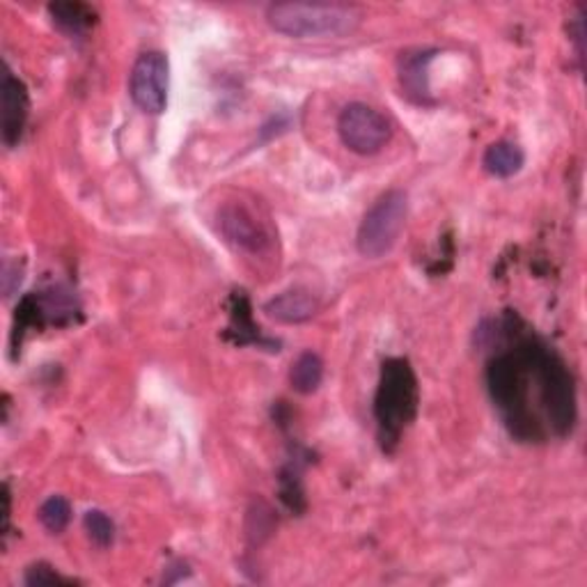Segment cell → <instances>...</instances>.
Returning <instances> with one entry per match:
<instances>
[{
  "mask_svg": "<svg viewBox=\"0 0 587 587\" xmlns=\"http://www.w3.org/2000/svg\"><path fill=\"white\" fill-rule=\"evenodd\" d=\"M267 21L291 40H328L356 32L362 12L345 3H276L267 10Z\"/></svg>",
  "mask_w": 587,
  "mask_h": 587,
  "instance_id": "obj_1",
  "label": "cell"
},
{
  "mask_svg": "<svg viewBox=\"0 0 587 587\" xmlns=\"http://www.w3.org/2000/svg\"><path fill=\"white\" fill-rule=\"evenodd\" d=\"M416 411L418 381L411 365L404 358L386 360L375 401V414L381 427V436L388 440H397L399 431L414 420Z\"/></svg>",
  "mask_w": 587,
  "mask_h": 587,
  "instance_id": "obj_2",
  "label": "cell"
},
{
  "mask_svg": "<svg viewBox=\"0 0 587 587\" xmlns=\"http://www.w3.org/2000/svg\"><path fill=\"white\" fill-rule=\"evenodd\" d=\"M409 216V196L401 189H390L377 198L360 220L356 246L367 260H381L399 241Z\"/></svg>",
  "mask_w": 587,
  "mask_h": 587,
  "instance_id": "obj_3",
  "label": "cell"
},
{
  "mask_svg": "<svg viewBox=\"0 0 587 587\" xmlns=\"http://www.w3.org/2000/svg\"><path fill=\"white\" fill-rule=\"evenodd\" d=\"M537 388L539 399L548 416V427L554 429L558 436H565L571 431L576 422V392L574 381L567 372L565 362L550 351L539 349L537 358Z\"/></svg>",
  "mask_w": 587,
  "mask_h": 587,
  "instance_id": "obj_4",
  "label": "cell"
},
{
  "mask_svg": "<svg viewBox=\"0 0 587 587\" xmlns=\"http://www.w3.org/2000/svg\"><path fill=\"white\" fill-rule=\"evenodd\" d=\"M338 133L354 155H379L392 136V127L384 113L367 103H349L338 118Z\"/></svg>",
  "mask_w": 587,
  "mask_h": 587,
  "instance_id": "obj_5",
  "label": "cell"
},
{
  "mask_svg": "<svg viewBox=\"0 0 587 587\" xmlns=\"http://www.w3.org/2000/svg\"><path fill=\"white\" fill-rule=\"evenodd\" d=\"M170 62L161 51H147L138 56L131 67L129 94L133 103L147 116H161L168 106Z\"/></svg>",
  "mask_w": 587,
  "mask_h": 587,
  "instance_id": "obj_6",
  "label": "cell"
},
{
  "mask_svg": "<svg viewBox=\"0 0 587 587\" xmlns=\"http://www.w3.org/2000/svg\"><path fill=\"white\" fill-rule=\"evenodd\" d=\"M218 226L223 237L246 252H262L269 246V235L260 220L243 205H226L218 213Z\"/></svg>",
  "mask_w": 587,
  "mask_h": 587,
  "instance_id": "obj_7",
  "label": "cell"
},
{
  "mask_svg": "<svg viewBox=\"0 0 587 587\" xmlns=\"http://www.w3.org/2000/svg\"><path fill=\"white\" fill-rule=\"evenodd\" d=\"M28 120V92L26 86L10 69L3 73V101H0V125H3V142L17 147Z\"/></svg>",
  "mask_w": 587,
  "mask_h": 587,
  "instance_id": "obj_8",
  "label": "cell"
},
{
  "mask_svg": "<svg viewBox=\"0 0 587 587\" xmlns=\"http://www.w3.org/2000/svg\"><path fill=\"white\" fill-rule=\"evenodd\" d=\"M319 310V301L312 291L308 289H287L278 297H273L267 306L265 312L267 317L280 321V324H304L312 319Z\"/></svg>",
  "mask_w": 587,
  "mask_h": 587,
  "instance_id": "obj_9",
  "label": "cell"
},
{
  "mask_svg": "<svg viewBox=\"0 0 587 587\" xmlns=\"http://www.w3.org/2000/svg\"><path fill=\"white\" fill-rule=\"evenodd\" d=\"M526 163V155L519 145H514L509 140H498L487 147V152L482 157V166L491 177L507 179L521 172Z\"/></svg>",
  "mask_w": 587,
  "mask_h": 587,
  "instance_id": "obj_10",
  "label": "cell"
},
{
  "mask_svg": "<svg viewBox=\"0 0 587 587\" xmlns=\"http://www.w3.org/2000/svg\"><path fill=\"white\" fill-rule=\"evenodd\" d=\"M324 381V362L315 351H304L289 370L291 388L301 395H312Z\"/></svg>",
  "mask_w": 587,
  "mask_h": 587,
  "instance_id": "obj_11",
  "label": "cell"
},
{
  "mask_svg": "<svg viewBox=\"0 0 587 587\" xmlns=\"http://www.w3.org/2000/svg\"><path fill=\"white\" fill-rule=\"evenodd\" d=\"M49 12L53 17V21L67 30L69 34H81L90 28V10L86 6H71V3H56L49 6Z\"/></svg>",
  "mask_w": 587,
  "mask_h": 587,
  "instance_id": "obj_12",
  "label": "cell"
},
{
  "mask_svg": "<svg viewBox=\"0 0 587 587\" xmlns=\"http://www.w3.org/2000/svg\"><path fill=\"white\" fill-rule=\"evenodd\" d=\"M37 517H40L42 526L51 535H60L69 526V521H71V505L62 496H51L49 500L42 503L40 511H37Z\"/></svg>",
  "mask_w": 587,
  "mask_h": 587,
  "instance_id": "obj_13",
  "label": "cell"
},
{
  "mask_svg": "<svg viewBox=\"0 0 587 587\" xmlns=\"http://www.w3.org/2000/svg\"><path fill=\"white\" fill-rule=\"evenodd\" d=\"M83 526H86V533H88V537L92 539L94 546H99V548L113 546V541H116V524L110 521L108 514H103L101 509H90V511H86Z\"/></svg>",
  "mask_w": 587,
  "mask_h": 587,
  "instance_id": "obj_14",
  "label": "cell"
},
{
  "mask_svg": "<svg viewBox=\"0 0 587 587\" xmlns=\"http://www.w3.org/2000/svg\"><path fill=\"white\" fill-rule=\"evenodd\" d=\"M429 60H431V53H418L416 58H409L407 64L401 67V86L409 90V94H418L420 101L427 94L425 77H420V71H425Z\"/></svg>",
  "mask_w": 587,
  "mask_h": 587,
  "instance_id": "obj_15",
  "label": "cell"
},
{
  "mask_svg": "<svg viewBox=\"0 0 587 587\" xmlns=\"http://www.w3.org/2000/svg\"><path fill=\"white\" fill-rule=\"evenodd\" d=\"M26 585L30 587H47V585H67L69 580L62 578L53 567L44 565V563H37V565H30L26 569V576H23Z\"/></svg>",
  "mask_w": 587,
  "mask_h": 587,
  "instance_id": "obj_16",
  "label": "cell"
}]
</instances>
